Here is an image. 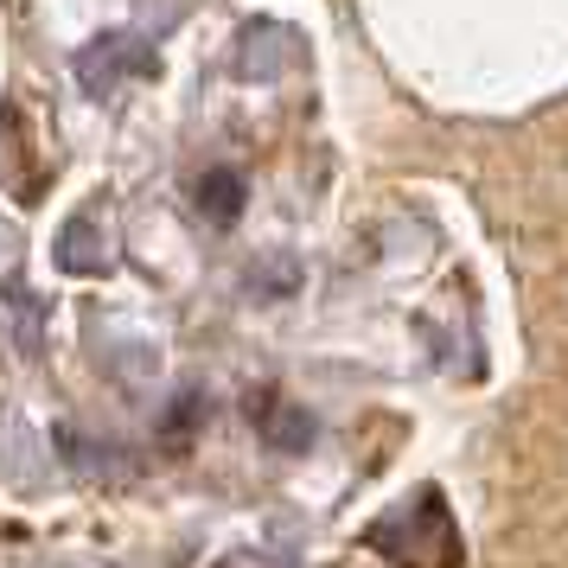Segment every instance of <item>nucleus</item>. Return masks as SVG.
Masks as SVG:
<instances>
[{
    "label": "nucleus",
    "instance_id": "f257e3e1",
    "mask_svg": "<svg viewBox=\"0 0 568 568\" xmlns=\"http://www.w3.org/2000/svg\"><path fill=\"white\" fill-rule=\"evenodd\" d=\"M371 549H384L396 568H454L460 562L454 524H447V511H440L435 491H422V498L403 505L396 517L371 524Z\"/></svg>",
    "mask_w": 568,
    "mask_h": 568
},
{
    "label": "nucleus",
    "instance_id": "f03ea898",
    "mask_svg": "<svg viewBox=\"0 0 568 568\" xmlns=\"http://www.w3.org/2000/svg\"><path fill=\"white\" fill-rule=\"evenodd\" d=\"M20 231L0 224V326H7V345L20 358H39L45 352V301L27 287V268H20Z\"/></svg>",
    "mask_w": 568,
    "mask_h": 568
},
{
    "label": "nucleus",
    "instance_id": "7ed1b4c3",
    "mask_svg": "<svg viewBox=\"0 0 568 568\" xmlns=\"http://www.w3.org/2000/svg\"><path fill=\"white\" fill-rule=\"evenodd\" d=\"M160 71V58L134 39V32H103L97 45H83L78 52V78L90 97H109L122 78H154Z\"/></svg>",
    "mask_w": 568,
    "mask_h": 568
},
{
    "label": "nucleus",
    "instance_id": "20e7f679",
    "mask_svg": "<svg viewBox=\"0 0 568 568\" xmlns=\"http://www.w3.org/2000/svg\"><path fill=\"white\" fill-rule=\"evenodd\" d=\"M58 268L64 275H109V262H115V250H109L103 224H97V211H78V217H64V231H58Z\"/></svg>",
    "mask_w": 568,
    "mask_h": 568
},
{
    "label": "nucleus",
    "instance_id": "39448f33",
    "mask_svg": "<svg viewBox=\"0 0 568 568\" xmlns=\"http://www.w3.org/2000/svg\"><path fill=\"white\" fill-rule=\"evenodd\" d=\"M27 115L20 109H0V185L13 192V199H45V173H32L27 166Z\"/></svg>",
    "mask_w": 568,
    "mask_h": 568
},
{
    "label": "nucleus",
    "instance_id": "423d86ee",
    "mask_svg": "<svg viewBox=\"0 0 568 568\" xmlns=\"http://www.w3.org/2000/svg\"><path fill=\"white\" fill-rule=\"evenodd\" d=\"M199 211H205L211 224H236V211H243V180L224 173V166L205 173V180H199Z\"/></svg>",
    "mask_w": 568,
    "mask_h": 568
},
{
    "label": "nucleus",
    "instance_id": "0eeeda50",
    "mask_svg": "<svg viewBox=\"0 0 568 568\" xmlns=\"http://www.w3.org/2000/svg\"><path fill=\"white\" fill-rule=\"evenodd\" d=\"M256 422H262V435L275 440V447H307L313 440V422L301 409H282V403H268V409L256 403Z\"/></svg>",
    "mask_w": 568,
    "mask_h": 568
},
{
    "label": "nucleus",
    "instance_id": "6e6552de",
    "mask_svg": "<svg viewBox=\"0 0 568 568\" xmlns=\"http://www.w3.org/2000/svg\"><path fill=\"white\" fill-rule=\"evenodd\" d=\"M192 422H199V396H180V403H173V415H166V435H185Z\"/></svg>",
    "mask_w": 568,
    "mask_h": 568
}]
</instances>
